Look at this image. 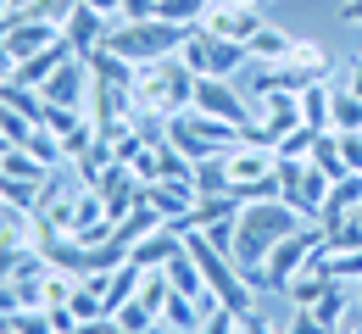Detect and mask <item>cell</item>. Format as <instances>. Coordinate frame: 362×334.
I'll return each mask as SVG.
<instances>
[{"label":"cell","mask_w":362,"mask_h":334,"mask_svg":"<svg viewBox=\"0 0 362 334\" xmlns=\"http://www.w3.org/2000/svg\"><path fill=\"white\" fill-rule=\"evenodd\" d=\"M317 262H323V273L340 279V285H357L362 279V245L357 251H317Z\"/></svg>","instance_id":"cell-24"},{"label":"cell","mask_w":362,"mask_h":334,"mask_svg":"<svg viewBox=\"0 0 362 334\" xmlns=\"http://www.w3.org/2000/svg\"><path fill=\"white\" fill-rule=\"evenodd\" d=\"M212 6H218V0H156V17L195 28V23H206V11H212Z\"/></svg>","instance_id":"cell-25"},{"label":"cell","mask_w":362,"mask_h":334,"mask_svg":"<svg viewBox=\"0 0 362 334\" xmlns=\"http://www.w3.org/2000/svg\"><path fill=\"white\" fill-rule=\"evenodd\" d=\"M329 129H334V134H357L362 129V95L346 84V67L334 73V112H329Z\"/></svg>","instance_id":"cell-17"},{"label":"cell","mask_w":362,"mask_h":334,"mask_svg":"<svg viewBox=\"0 0 362 334\" xmlns=\"http://www.w3.org/2000/svg\"><path fill=\"white\" fill-rule=\"evenodd\" d=\"M179 251H184V234H179V229H168V223H162L156 234L134 239V251H129V262H134L139 273H162V268H168V262H173Z\"/></svg>","instance_id":"cell-14"},{"label":"cell","mask_w":362,"mask_h":334,"mask_svg":"<svg viewBox=\"0 0 362 334\" xmlns=\"http://www.w3.org/2000/svg\"><path fill=\"white\" fill-rule=\"evenodd\" d=\"M162 223H168V217H162V212H156V206H151V201H145V195H139L134 206H129V212H123V217H117V223H112V239H123V245H129V251H134V239H145V234H156V229H162Z\"/></svg>","instance_id":"cell-16"},{"label":"cell","mask_w":362,"mask_h":334,"mask_svg":"<svg viewBox=\"0 0 362 334\" xmlns=\"http://www.w3.org/2000/svg\"><path fill=\"white\" fill-rule=\"evenodd\" d=\"M279 334H334V329H329V323H323L317 312H307V306H296V312H290V323H284Z\"/></svg>","instance_id":"cell-29"},{"label":"cell","mask_w":362,"mask_h":334,"mask_svg":"<svg viewBox=\"0 0 362 334\" xmlns=\"http://www.w3.org/2000/svg\"><path fill=\"white\" fill-rule=\"evenodd\" d=\"M218 6H262V0H218Z\"/></svg>","instance_id":"cell-35"},{"label":"cell","mask_w":362,"mask_h":334,"mask_svg":"<svg viewBox=\"0 0 362 334\" xmlns=\"http://www.w3.org/2000/svg\"><path fill=\"white\" fill-rule=\"evenodd\" d=\"M145 334H179V329H173V323H162V318H156V323H151V329H145Z\"/></svg>","instance_id":"cell-34"},{"label":"cell","mask_w":362,"mask_h":334,"mask_svg":"<svg viewBox=\"0 0 362 334\" xmlns=\"http://www.w3.org/2000/svg\"><path fill=\"white\" fill-rule=\"evenodd\" d=\"M168 295H173V285H168V273H139V290L134 301L151 312V318H162V306H168Z\"/></svg>","instance_id":"cell-26"},{"label":"cell","mask_w":362,"mask_h":334,"mask_svg":"<svg viewBox=\"0 0 362 334\" xmlns=\"http://www.w3.org/2000/svg\"><path fill=\"white\" fill-rule=\"evenodd\" d=\"M351 290H357V306H362V279H357V285H351Z\"/></svg>","instance_id":"cell-37"},{"label":"cell","mask_w":362,"mask_h":334,"mask_svg":"<svg viewBox=\"0 0 362 334\" xmlns=\"http://www.w3.org/2000/svg\"><path fill=\"white\" fill-rule=\"evenodd\" d=\"M245 50H251V67H273V61H284V56L296 50V34H284V28H273V23H268Z\"/></svg>","instance_id":"cell-21"},{"label":"cell","mask_w":362,"mask_h":334,"mask_svg":"<svg viewBox=\"0 0 362 334\" xmlns=\"http://www.w3.org/2000/svg\"><path fill=\"white\" fill-rule=\"evenodd\" d=\"M245 140V129L240 123H223V117H206V112H179V117H168V145H179L189 162H206V156H228L234 145Z\"/></svg>","instance_id":"cell-4"},{"label":"cell","mask_w":362,"mask_h":334,"mask_svg":"<svg viewBox=\"0 0 362 334\" xmlns=\"http://www.w3.org/2000/svg\"><path fill=\"white\" fill-rule=\"evenodd\" d=\"M11 67H17V61H11V50H6V40H0V84L11 78Z\"/></svg>","instance_id":"cell-32"},{"label":"cell","mask_w":362,"mask_h":334,"mask_svg":"<svg viewBox=\"0 0 362 334\" xmlns=\"http://www.w3.org/2000/svg\"><path fill=\"white\" fill-rule=\"evenodd\" d=\"M329 112H334V73L301 90V117H307V129L323 134V129H329Z\"/></svg>","instance_id":"cell-19"},{"label":"cell","mask_w":362,"mask_h":334,"mask_svg":"<svg viewBox=\"0 0 362 334\" xmlns=\"http://www.w3.org/2000/svg\"><path fill=\"white\" fill-rule=\"evenodd\" d=\"M307 162H313V167H323L329 179H346V173H351V167H346V150H340V134H334V129H323V134H317V145H313V156H307Z\"/></svg>","instance_id":"cell-22"},{"label":"cell","mask_w":362,"mask_h":334,"mask_svg":"<svg viewBox=\"0 0 362 334\" xmlns=\"http://www.w3.org/2000/svg\"><path fill=\"white\" fill-rule=\"evenodd\" d=\"M139 195H145V201H151L162 217H184V212L201 201V190H195V173H189V179H151Z\"/></svg>","instance_id":"cell-15"},{"label":"cell","mask_w":362,"mask_h":334,"mask_svg":"<svg viewBox=\"0 0 362 334\" xmlns=\"http://www.w3.org/2000/svg\"><path fill=\"white\" fill-rule=\"evenodd\" d=\"M223 162H228V184H257V179H268L273 167H279V150L257 145V140H240Z\"/></svg>","instance_id":"cell-12"},{"label":"cell","mask_w":362,"mask_h":334,"mask_svg":"<svg viewBox=\"0 0 362 334\" xmlns=\"http://www.w3.org/2000/svg\"><path fill=\"white\" fill-rule=\"evenodd\" d=\"M100 334H134V329H123L117 318H106V329H100Z\"/></svg>","instance_id":"cell-33"},{"label":"cell","mask_w":362,"mask_h":334,"mask_svg":"<svg viewBox=\"0 0 362 334\" xmlns=\"http://www.w3.org/2000/svg\"><path fill=\"white\" fill-rule=\"evenodd\" d=\"M0 40H6V50H11V61H23V56L50 50L56 40H62V28L45 23V17H23V11H11V17L0 23Z\"/></svg>","instance_id":"cell-10"},{"label":"cell","mask_w":362,"mask_h":334,"mask_svg":"<svg viewBox=\"0 0 362 334\" xmlns=\"http://www.w3.org/2000/svg\"><path fill=\"white\" fill-rule=\"evenodd\" d=\"M317 251H323V229H317V223H301L296 234H284L268 251V262H262V268H268V290H290L307 273V262H313Z\"/></svg>","instance_id":"cell-6"},{"label":"cell","mask_w":362,"mask_h":334,"mask_svg":"<svg viewBox=\"0 0 362 334\" xmlns=\"http://www.w3.org/2000/svg\"><path fill=\"white\" fill-rule=\"evenodd\" d=\"M301 223H307V217H301L284 195H273V201H245L240 217H234V262H240V268L268 262V251L284 234H296Z\"/></svg>","instance_id":"cell-1"},{"label":"cell","mask_w":362,"mask_h":334,"mask_svg":"<svg viewBox=\"0 0 362 334\" xmlns=\"http://www.w3.org/2000/svg\"><path fill=\"white\" fill-rule=\"evenodd\" d=\"M184 40H189V28H184V23H168V17H139V23H112L106 50H112V56H123L129 67H156V61L179 56Z\"/></svg>","instance_id":"cell-2"},{"label":"cell","mask_w":362,"mask_h":334,"mask_svg":"<svg viewBox=\"0 0 362 334\" xmlns=\"http://www.w3.org/2000/svg\"><path fill=\"white\" fill-rule=\"evenodd\" d=\"M23 6H28V0H11V11H23Z\"/></svg>","instance_id":"cell-38"},{"label":"cell","mask_w":362,"mask_h":334,"mask_svg":"<svg viewBox=\"0 0 362 334\" xmlns=\"http://www.w3.org/2000/svg\"><path fill=\"white\" fill-rule=\"evenodd\" d=\"M195 190L201 195H228V162L223 156H206V162H195Z\"/></svg>","instance_id":"cell-27"},{"label":"cell","mask_w":362,"mask_h":334,"mask_svg":"<svg viewBox=\"0 0 362 334\" xmlns=\"http://www.w3.org/2000/svg\"><path fill=\"white\" fill-rule=\"evenodd\" d=\"M195 112L223 117V123H240V129H251V123H257L251 95H240V90H234V78H195Z\"/></svg>","instance_id":"cell-8"},{"label":"cell","mask_w":362,"mask_h":334,"mask_svg":"<svg viewBox=\"0 0 362 334\" xmlns=\"http://www.w3.org/2000/svg\"><path fill=\"white\" fill-rule=\"evenodd\" d=\"M90 90H95V73L84 56H67L56 73L45 78V90L40 95L50 100V106H73V112H90Z\"/></svg>","instance_id":"cell-9"},{"label":"cell","mask_w":362,"mask_h":334,"mask_svg":"<svg viewBox=\"0 0 362 334\" xmlns=\"http://www.w3.org/2000/svg\"><path fill=\"white\" fill-rule=\"evenodd\" d=\"M134 290H139V268H134V262L112 268V273H106V290H100V301H106V318H117V312L134 301Z\"/></svg>","instance_id":"cell-20"},{"label":"cell","mask_w":362,"mask_h":334,"mask_svg":"<svg viewBox=\"0 0 362 334\" xmlns=\"http://www.w3.org/2000/svg\"><path fill=\"white\" fill-rule=\"evenodd\" d=\"M206 28L223 34V40H234V45H251V40L268 28V11H262V6H212V11H206Z\"/></svg>","instance_id":"cell-11"},{"label":"cell","mask_w":362,"mask_h":334,"mask_svg":"<svg viewBox=\"0 0 362 334\" xmlns=\"http://www.w3.org/2000/svg\"><path fill=\"white\" fill-rule=\"evenodd\" d=\"M6 17H11V0H0V23H6Z\"/></svg>","instance_id":"cell-36"},{"label":"cell","mask_w":362,"mask_h":334,"mask_svg":"<svg viewBox=\"0 0 362 334\" xmlns=\"http://www.w3.org/2000/svg\"><path fill=\"white\" fill-rule=\"evenodd\" d=\"M195 106V73L184 67V56H168L156 67L134 73V112H156V117H179Z\"/></svg>","instance_id":"cell-3"},{"label":"cell","mask_w":362,"mask_h":334,"mask_svg":"<svg viewBox=\"0 0 362 334\" xmlns=\"http://www.w3.org/2000/svg\"><path fill=\"white\" fill-rule=\"evenodd\" d=\"M184 67L195 73V78H234L240 67H251V50L234 45V40H223V34H212L206 23H195L189 28V40H184Z\"/></svg>","instance_id":"cell-5"},{"label":"cell","mask_w":362,"mask_h":334,"mask_svg":"<svg viewBox=\"0 0 362 334\" xmlns=\"http://www.w3.org/2000/svg\"><path fill=\"white\" fill-rule=\"evenodd\" d=\"M162 273H168V285L179 290V295H189V301H206V295H212V290H206V273H201V262L189 256V245H184Z\"/></svg>","instance_id":"cell-18"},{"label":"cell","mask_w":362,"mask_h":334,"mask_svg":"<svg viewBox=\"0 0 362 334\" xmlns=\"http://www.w3.org/2000/svg\"><path fill=\"white\" fill-rule=\"evenodd\" d=\"M62 34H67V45H73V56H84V61H90L95 50L106 45V34H112V23H106L100 11H90V6H73V17L62 23Z\"/></svg>","instance_id":"cell-13"},{"label":"cell","mask_w":362,"mask_h":334,"mask_svg":"<svg viewBox=\"0 0 362 334\" xmlns=\"http://www.w3.org/2000/svg\"><path fill=\"white\" fill-rule=\"evenodd\" d=\"M334 17H340V23H351V28H362V0H346Z\"/></svg>","instance_id":"cell-31"},{"label":"cell","mask_w":362,"mask_h":334,"mask_svg":"<svg viewBox=\"0 0 362 334\" xmlns=\"http://www.w3.org/2000/svg\"><path fill=\"white\" fill-rule=\"evenodd\" d=\"M313 145H317V129H307V123H301L296 134H284L273 150H279V162H307V156H313Z\"/></svg>","instance_id":"cell-28"},{"label":"cell","mask_w":362,"mask_h":334,"mask_svg":"<svg viewBox=\"0 0 362 334\" xmlns=\"http://www.w3.org/2000/svg\"><path fill=\"white\" fill-rule=\"evenodd\" d=\"M0 334H17V329H11V323H0Z\"/></svg>","instance_id":"cell-39"},{"label":"cell","mask_w":362,"mask_h":334,"mask_svg":"<svg viewBox=\"0 0 362 334\" xmlns=\"http://www.w3.org/2000/svg\"><path fill=\"white\" fill-rule=\"evenodd\" d=\"M329 184H334V179H329L323 167H313V162H279V195H284L307 223L317 217V206H323Z\"/></svg>","instance_id":"cell-7"},{"label":"cell","mask_w":362,"mask_h":334,"mask_svg":"<svg viewBox=\"0 0 362 334\" xmlns=\"http://www.w3.org/2000/svg\"><path fill=\"white\" fill-rule=\"evenodd\" d=\"M0 201H6V206H23V212H40L45 184H40V179H6V173H0Z\"/></svg>","instance_id":"cell-23"},{"label":"cell","mask_w":362,"mask_h":334,"mask_svg":"<svg viewBox=\"0 0 362 334\" xmlns=\"http://www.w3.org/2000/svg\"><path fill=\"white\" fill-rule=\"evenodd\" d=\"M78 6H90V11H100L106 23H123V0H78Z\"/></svg>","instance_id":"cell-30"}]
</instances>
